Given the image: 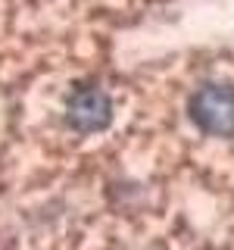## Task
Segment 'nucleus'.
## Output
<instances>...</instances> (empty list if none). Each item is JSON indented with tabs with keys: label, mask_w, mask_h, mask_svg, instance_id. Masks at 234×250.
I'll list each match as a JSON object with an SVG mask.
<instances>
[{
	"label": "nucleus",
	"mask_w": 234,
	"mask_h": 250,
	"mask_svg": "<svg viewBox=\"0 0 234 250\" xmlns=\"http://www.w3.org/2000/svg\"><path fill=\"white\" fill-rule=\"evenodd\" d=\"M191 119L209 135H231L234 131V88L222 82H209L194 94Z\"/></svg>",
	"instance_id": "1"
},
{
	"label": "nucleus",
	"mask_w": 234,
	"mask_h": 250,
	"mask_svg": "<svg viewBox=\"0 0 234 250\" xmlns=\"http://www.w3.org/2000/svg\"><path fill=\"white\" fill-rule=\"evenodd\" d=\"M113 119V104L97 84L78 88L66 104V122L78 131H100Z\"/></svg>",
	"instance_id": "2"
}]
</instances>
